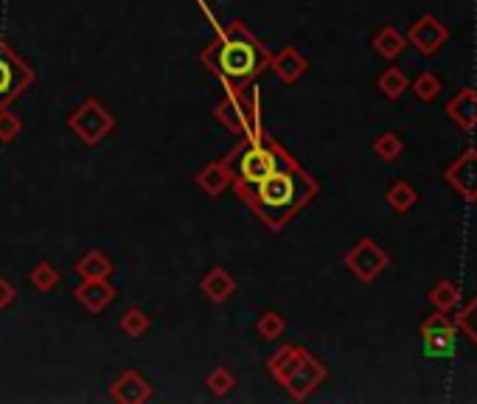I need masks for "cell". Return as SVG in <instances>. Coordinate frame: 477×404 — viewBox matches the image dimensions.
<instances>
[{
  "label": "cell",
  "mask_w": 477,
  "mask_h": 404,
  "mask_svg": "<svg viewBox=\"0 0 477 404\" xmlns=\"http://www.w3.org/2000/svg\"><path fill=\"white\" fill-rule=\"evenodd\" d=\"M234 191L253 217H259L270 230H281L315 200L320 183L298 161H292L290 166L273 171L270 177L234 186Z\"/></svg>",
  "instance_id": "cell-1"
},
{
  "label": "cell",
  "mask_w": 477,
  "mask_h": 404,
  "mask_svg": "<svg viewBox=\"0 0 477 404\" xmlns=\"http://www.w3.org/2000/svg\"><path fill=\"white\" fill-rule=\"evenodd\" d=\"M270 51L244 23H227L217 40L200 54V62L211 70L227 90H244L256 85L259 76L270 68Z\"/></svg>",
  "instance_id": "cell-2"
},
{
  "label": "cell",
  "mask_w": 477,
  "mask_h": 404,
  "mask_svg": "<svg viewBox=\"0 0 477 404\" xmlns=\"http://www.w3.org/2000/svg\"><path fill=\"white\" fill-rule=\"evenodd\" d=\"M227 175H231V188L244 183H259L270 177L273 171L290 166L295 158L286 152L284 144H278L270 135H242V141L222 158Z\"/></svg>",
  "instance_id": "cell-3"
},
{
  "label": "cell",
  "mask_w": 477,
  "mask_h": 404,
  "mask_svg": "<svg viewBox=\"0 0 477 404\" xmlns=\"http://www.w3.org/2000/svg\"><path fill=\"white\" fill-rule=\"evenodd\" d=\"M267 371L290 393L295 401H307L323 382H326L329 371L317 357H312L303 345L286 342L267 359Z\"/></svg>",
  "instance_id": "cell-4"
},
{
  "label": "cell",
  "mask_w": 477,
  "mask_h": 404,
  "mask_svg": "<svg viewBox=\"0 0 477 404\" xmlns=\"http://www.w3.org/2000/svg\"><path fill=\"white\" fill-rule=\"evenodd\" d=\"M211 115L217 124H222L227 132L234 135H259L261 129V102L256 87H244V90H227L222 99L214 104Z\"/></svg>",
  "instance_id": "cell-5"
},
{
  "label": "cell",
  "mask_w": 477,
  "mask_h": 404,
  "mask_svg": "<svg viewBox=\"0 0 477 404\" xmlns=\"http://www.w3.org/2000/svg\"><path fill=\"white\" fill-rule=\"evenodd\" d=\"M68 129L87 146H99L107 135L116 129V115H112L99 99H85L68 115Z\"/></svg>",
  "instance_id": "cell-6"
},
{
  "label": "cell",
  "mask_w": 477,
  "mask_h": 404,
  "mask_svg": "<svg viewBox=\"0 0 477 404\" xmlns=\"http://www.w3.org/2000/svg\"><path fill=\"white\" fill-rule=\"evenodd\" d=\"M34 85V68L0 40V107L14 104Z\"/></svg>",
  "instance_id": "cell-7"
},
{
  "label": "cell",
  "mask_w": 477,
  "mask_h": 404,
  "mask_svg": "<svg viewBox=\"0 0 477 404\" xmlns=\"http://www.w3.org/2000/svg\"><path fill=\"white\" fill-rule=\"evenodd\" d=\"M342 264H346V269L349 273L357 278V281H362V284H374L382 273L388 269V264H391V256L382 250L374 239H359L349 253H346V259H342Z\"/></svg>",
  "instance_id": "cell-8"
},
{
  "label": "cell",
  "mask_w": 477,
  "mask_h": 404,
  "mask_svg": "<svg viewBox=\"0 0 477 404\" xmlns=\"http://www.w3.org/2000/svg\"><path fill=\"white\" fill-rule=\"evenodd\" d=\"M449 40V29L438 21L435 14H424L410 26L407 31V43L422 54V56H432L441 51V45Z\"/></svg>",
  "instance_id": "cell-9"
},
{
  "label": "cell",
  "mask_w": 477,
  "mask_h": 404,
  "mask_svg": "<svg viewBox=\"0 0 477 404\" xmlns=\"http://www.w3.org/2000/svg\"><path fill=\"white\" fill-rule=\"evenodd\" d=\"M444 177L466 202H474L477 200V149L474 146L464 149V155L444 171Z\"/></svg>",
  "instance_id": "cell-10"
},
{
  "label": "cell",
  "mask_w": 477,
  "mask_h": 404,
  "mask_svg": "<svg viewBox=\"0 0 477 404\" xmlns=\"http://www.w3.org/2000/svg\"><path fill=\"white\" fill-rule=\"evenodd\" d=\"M110 396L119 404H144L152 399V384L138 371H124L116 382H112Z\"/></svg>",
  "instance_id": "cell-11"
},
{
  "label": "cell",
  "mask_w": 477,
  "mask_h": 404,
  "mask_svg": "<svg viewBox=\"0 0 477 404\" xmlns=\"http://www.w3.org/2000/svg\"><path fill=\"white\" fill-rule=\"evenodd\" d=\"M73 298L79 301L87 312L99 315L104 312L107 306L116 298V286L110 284V278H93V281H82L79 286L73 290Z\"/></svg>",
  "instance_id": "cell-12"
},
{
  "label": "cell",
  "mask_w": 477,
  "mask_h": 404,
  "mask_svg": "<svg viewBox=\"0 0 477 404\" xmlns=\"http://www.w3.org/2000/svg\"><path fill=\"white\" fill-rule=\"evenodd\" d=\"M418 332H422V340L427 342L430 351L441 354V351L452 349V340H455L457 326L447 317V312H435V315H430L422 323V329H418Z\"/></svg>",
  "instance_id": "cell-13"
},
{
  "label": "cell",
  "mask_w": 477,
  "mask_h": 404,
  "mask_svg": "<svg viewBox=\"0 0 477 404\" xmlns=\"http://www.w3.org/2000/svg\"><path fill=\"white\" fill-rule=\"evenodd\" d=\"M270 68L284 85H295L309 70V60L298 48H281L276 56H270Z\"/></svg>",
  "instance_id": "cell-14"
},
{
  "label": "cell",
  "mask_w": 477,
  "mask_h": 404,
  "mask_svg": "<svg viewBox=\"0 0 477 404\" xmlns=\"http://www.w3.org/2000/svg\"><path fill=\"white\" fill-rule=\"evenodd\" d=\"M447 115L457 129H464V132L477 129V90L472 87L457 90V95L447 104Z\"/></svg>",
  "instance_id": "cell-15"
},
{
  "label": "cell",
  "mask_w": 477,
  "mask_h": 404,
  "mask_svg": "<svg viewBox=\"0 0 477 404\" xmlns=\"http://www.w3.org/2000/svg\"><path fill=\"white\" fill-rule=\"evenodd\" d=\"M197 188L205 191L208 197H219L222 191L231 186V175H227V169H225V161H211L205 169L197 171V177H194Z\"/></svg>",
  "instance_id": "cell-16"
},
{
  "label": "cell",
  "mask_w": 477,
  "mask_h": 404,
  "mask_svg": "<svg viewBox=\"0 0 477 404\" xmlns=\"http://www.w3.org/2000/svg\"><path fill=\"white\" fill-rule=\"evenodd\" d=\"M202 293L214 303H225L236 293V278L227 273L225 267H211L208 269V276L202 278Z\"/></svg>",
  "instance_id": "cell-17"
},
{
  "label": "cell",
  "mask_w": 477,
  "mask_h": 404,
  "mask_svg": "<svg viewBox=\"0 0 477 404\" xmlns=\"http://www.w3.org/2000/svg\"><path fill=\"white\" fill-rule=\"evenodd\" d=\"M76 276L82 281H93V278H110L112 276V261L102 253V250H90L79 261H76Z\"/></svg>",
  "instance_id": "cell-18"
},
{
  "label": "cell",
  "mask_w": 477,
  "mask_h": 404,
  "mask_svg": "<svg viewBox=\"0 0 477 404\" xmlns=\"http://www.w3.org/2000/svg\"><path fill=\"white\" fill-rule=\"evenodd\" d=\"M371 45H374V51L382 56V60H396V56L407 48V37L402 31H396L393 26H385V29H379L374 34Z\"/></svg>",
  "instance_id": "cell-19"
},
{
  "label": "cell",
  "mask_w": 477,
  "mask_h": 404,
  "mask_svg": "<svg viewBox=\"0 0 477 404\" xmlns=\"http://www.w3.org/2000/svg\"><path fill=\"white\" fill-rule=\"evenodd\" d=\"M385 200H388V205H391L393 214L405 217V214H410V210L415 208L418 194H415V188H413L407 180H396V183L391 186V191L385 194Z\"/></svg>",
  "instance_id": "cell-20"
},
{
  "label": "cell",
  "mask_w": 477,
  "mask_h": 404,
  "mask_svg": "<svg viewBox=\"0 0 477 404\" xmlns=\"http://www.w3.org/2000/svg\"><path fill=\"white\" fill-rule=\"evenodd\" d=\"M376 87H379V93H385V99L396 102L399 95L407 93L410 79H407V73L402 68H388V70H382V76L376 79Z\"/></svg>",
  "instance_id": "cell-21"
},
{
  "label": "cell",
  "mask_w": 477,
  "mask_h": 404,
  "mask_svg": "<svg viewBox=\"0 0 477 404\" xmlns=\"http://www.w3.org/2000/svg\"><path fill=\"white\" fill-rule=\"evenodd\" d=\"M427 298L435 306V312H452L457 306V301H461V290H457L452 281H438Z\"/></svg>",
  "instance_id": "cell-22"
},
{
  "label": "cell",
  "mask_w": 477,
  "mask_h": 404,
  "mask_svg": "<svg viewBox=\"0 0 477 404\" xmlns=\"http://www.w3.org/2000/svg\"><path fill=\"white\" fill-rule=\"evenodd\" d=\"M149 326H152V317H149L144 309H138V306L127 309V312L121 315V320H119V329H121L127 337H132V340L144 337V334L149 332Z\"/></svg>",
  "instance_id": "cell-23"
},
{
  "label": "cell",
  "mask_w": 477,
  "mask_h": 404,
  "mask_svg": "<svg viewBox=\"0 0 477 404\" xmlns=\"http://www.w3.org/2000/svg\"><path fill=\"white\" fill-rule=\"evenodd\" d=\"M405 152V141L399 138L396 132H382L379 138L374 141V155L379 161H385V163H393L399 155Z\"/></svg>",
  "instance_id": "cell-24"
},
{
  "label": "cell",
  "mask_w": 477,
  "mask_h": 404,
  "mask_svg": "<svg viewBox=\"0 0 477 404\" xmlns=\"http://www.w3.org/2000/svg\"><path fill=\"white\" fill-rule=\"evenodd\" d=\"M29 278H31V286L37 293H51L53 286L60 284V269H56L53 264H48V261H40V264L31 267Z\"/></svg>",
  "instance_id": "cell-25"
},
{
  "label": "cell",
  "mask_w": 477,
  "mask_h": 404,
  "mask_svg": "<svg viewBox=\"0 0 477 404\" xmlns=\"http://www.w3.org/2000/svg\"><path fill=\"white\" fill-rule=\"evenodd\" d=\"M455 326H457V332L466 334V340H469L472 345H477V295L464 306L461 312H457Z\"/></svg>",
  "instance_id": "cell-26"
},
{
  "label": "cell",
  "mask_w": 477,
  "mask_h": 404,
  "mask_svg": "<svg viewBox=\"0 0 477 404\" xmlns=\"http://www.w3.org/2000/svg\"><path fill=\"white\" fill-rule=\"evenodd\" d=\"M256 332L261 340H278L286 332V317L278 312H264L256 323Z\"/></svg>",
  "instance_id": "cell-27"
},
{
  "label": "cell",
  "mask_w": 477,
  "mask_h": 404,
  "mask_svg": "<svg viewBox=\"0 0 477 404\" xmlns=\"http://www.w3.org/2000/svg\"><path fill=\"white\" fill-rule=\"evenodd\" d=\"M413 93L418 95L422 102H435L438 93H441V79H438L435 73H418L413 79Z\"/></svg>",
  "instance_id": "cell-28"
},
{
  "label": "cell",
  "mask_w": 477,
  "mask_h": 404,
  "mask_svg": "<svg viewBox=\"0 0 477 404\" xmlns=\"http://www.w3.org/2000/svg\"><path fill=\"white\" fill-rule=\"evenodd\" d=\"M205 384H208V391H211L214 396H227L236 388V376L219 365V368H214L211 374L205 376Z\"/></svg>",
  "instance_id": "cell-29"
},
{
  "label": "cell",
  "mask_w": 477,
  "mask_h": 404,
  "mask_svg": "<svg viewBox=\"0 0 477 404\" xmlns=\"http://www.w3.org/2000/svg\"><path fill=\"white\" fill-rule=\"evenodd\" d=\"M23 129V121L9 107H0V144H12Z\"/></svg>",
  "instance_id": "cell-30"
},
{
  "label": "cell",
  "mask_w": 477,
  "mask_h": 404,
  "mask_svg": "<svg viewBox=\"0 0 477 404\" xmlns=\"http://www.w3.org/2000/svg\"><path fill=\"white\" fill-rule=\"evenodd\" d=\"M14 298H17L14 284L6 281V278H0V309H9V306L14 303Z\"/></svg>",
  "instance_id": "cell-31"
}]
</instances>
